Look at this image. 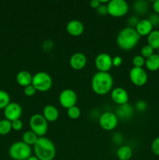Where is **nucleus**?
Returning a JSON list of instances; mask_svg holds the SVG:
<instances>
[{"mask_svg":"<svg viewBox=\"0 0 159 160\" xmlns=\"http://www.w3.org/2000/svg\"><path fill=\"white\" fill-rule=\"evenodd\" d=\"M59 101L62 107L68 109L69 108L76 106L77 102V95L73 89H64L59 94Z\"/></svg>","mask_w":159,"mask_h":160,"instance_id":"nucleus-9","label":"nucleus"},{"mask_svg":"<svg viewBox=\"0 0 159 160\" xmlns=\"http://www.w3.org/2000/svg\"><path fill=\"white\" fill-rule=\"evenodd\" d=\"M152 8L154 9V12L159 15V0H155L153 2Z\"/></svg>","mask_w":159,"mask_h":160,"instance_id":"nucleus-38","label":"nucleus"},{"mask_svg":"<svg viewBox=\"0 0 159 160\" xmlns=\"http://www.w3.org/2000/svg\"><path fill=\"white\" fill-rule=\"evenodd\" d=\"M38 136L35 134V133L33 132L32 131H25L23 134L22 136V139H23V142H24L26 145H34L36 143V142L38 139Z\"/></svg>","mask_w":159,"mask_h":160,"instance_id":"nucleus-24","label":"nucleus"},{"mask_svg":"<svg viewBox=\"0 0 159 160\" xmlns=\"http://www.w3.org/2000/svg\"><path fill=\"white\" fill-rule=\"evenodd\" d=\"M145 60L141 55H137L132 59V65L134 67H143L145 65Z\"/></svg>","mask_w":159,"mask_h":160,"instance_id":"nucleus-29","label":"nucleus"},{"mask_svg":"<svg viewBox=\"0 0 159 160\" xmlns=\"http://www.w3.org/2000/svg\"><path fill=\"white\" fill-rule=\"evenodd\" d=\"M33 146L35 156L39 160H53L55 157V146L48 138H38Z\"/></svg>","mask_w":159,"mask_h":160,"instance_id":"nucleus-2","label":"nucleus"},{"mask_svg":"<svg viewBox=\"0 0 159 160\" xmlns=\"http://www.w3.org/2000/svg\"><path fill=\"white\" fill-rule=\"evenodd\" d=\"M118 118L115 112L107 111L100 116L99 125L104 131H112L115 129L118 124Z\"/></svg>","mask_w":159,"mask_h":160,"instance_id":"nucleus-8","label":"nucleus"},{"mask_svg":"<svg viewBox=\"0 0 159 160\" xmlns=\"http://www.w3.org/2000/svg\"><path fill=\"white\" fill-rule=\"evenodd\" d=\"M139 18L138 17H137V16H131L130 17H129L127 20V23L129 26L128 27H130V28H136V26H137V24L139 22Z\"/></svg>","mask_w":159,"mask_h":160,"instance_id":"nucleus-34","label":"nucleus"},{"mask_svg":"<svg viewBox=\"0 0 159 160\" xmlns=\"http://www.w3.org/2000/svg\"><path fill=\"white\" fill-rule=\"evenodd\" d=\"M111 97L114 102L118 106L126 104L129 101V94L127 91L121 87H117L112 89L111 92Z\"/></svg>","mask_w":159,"mask_h":160,"instance_id":"nucleus-13","label":"nucleus"},{"mask_svg":"<svg viewBox=\"0 0 159 160\" xmlns=\"http://www.w3.org/2000/svg\"><path fill=\"white\" fill-rule=\"evenodd\" d=\"M32 84L39 92H47L52 86V78L49 73L45 71H39L33 75Z\"/></svg>","mask_w":159,"mask_h":160,"instance_id":"nucleus-6","label":"nucleus"},{"mask_svg":"<svg viewBox=\"0 0 159 160\" xmlns=\"http://www.w3.org/2000/svg\"><path fill=\"white\" fill-rule=\"evenodd\" d=\"M145 67L150 71H157L159 70V55L153 54L145 60Z\"/></svg>","mask_w":159,"mask_h":160,"instance_id":"nucleus-21","label":"nucleus"},{"mask_svg":"<svg viewBox=\"0 0 159 160\" xmlns=\"http://www.w3.org/2000/svg\"><path fill=\"white\" fill-rule=\"evenodd\" d=\"M148 20L151 23L152 26L154 28L155 27H159V15L158 14L155 13V12H153L151 13L148 17Z\"/></svg>","mask_w":159,"mask_h":160,"instance_id":"nucleus-30","label":"nucleus"},{"mask_svg":"<svg viewBox=\"0 0 159 160\" xmlns=\"http://www.w3.org/2000/svg\"><path fill=\"white\" fill-rule=\"evenodd\" d=\"M123 62V58L119 56H115L112 58V66L119 67Z\"/></svg>","mask_w":159,"mask_h":160,"instance_id":"nucleus-37","label":"nucleus"},{"mask_svg":"<svg viewBox=\"0 0 159 160\" xmlns=\"http://www.w3.org/2000/svg\"><path fill=\"white\" fill-rule=\"evenodd\" d=\"M42 115L48 122H54L59 118V112L57 108L52 105H46L43 109Z\"/></svg>","mask_w":159,"mask_h":160,"instance_id":"nucleus-18","label":"nucleus"},{"mask_svg":"<svg viewBox=\"0 0 159 160\" xmlns=\"http://www.w3.org/2000/svg\"><path fill=\"white\" fill-rule=\"evenodd\" d=\"M116 156L119 160H129L132 156V150L129 145H122L116 152Z\"/></svg>","mask_w":159,"mask_h":160,"instance_id":"nucleus-20","label":"nucleus"},{"mask_svg":"<svg viewBox=\"0 0 159 160\" xmlns=\"http://www.w3.org/2000/svg\"><path fill=\"white\" fill-rule=\"evenodd\" d=\"M136 109L137 111H140V112H143L147 109V105L146 102H144L143 100H139L136 102Z\"/></svg>","mask_w":159,"mask_h":160,"instance_id":"nucleus-33","label":"nucleus"},{"mask_svg":"<svg viewBox=\"0 0 159 160\" xmlns=\"http://www.w3.org/2000/svg\"><path fill=\"white\" fill-rule=\"evenodd\" d=\"M87 56L82 52H76L70 56V65L75 70H82L87 65Z\"/></svg>","mask_w":159,"mask_h":160,"instance_id":"nucleus-14","label":"nucleus"},{"mask_svg":"<svg viewBox=\"0 0 159 160\" xmlns=\"http://www.w3.org/2000/svg\"><path fill=\"white\" fill-rule=\"evenodd\" d=\"M12 130V122L6 119L0 120V134L6 135Z\"/></svg>","mask_w":159,"mask_h":160,"instance_id":"nucleus-25","label":"nucleus"},{"mask_svg":"<svg viewBox=\"0 0 159 160\" xmlns=\"http://www.w3.org/2000/svg\"><path fill=\"white\" fill-rule=\"evenodd\" d=\"M23 122L20 119L13 120L12 121V129H13L14 131H20L23 128Z\"/></svg>","mask_w":159,"mask_h":160,"instance_id":"nucleus-36","label":"nucleus"},{"mask_svg":"<svg viewBox=\"0 0 159 160\" xmlns=\"http://www.w3.org/2000/svg\"><path fill=\"white\" fill-rule=\"evenodd\" d=\"M101 5V2H100V0H92V1L90 2V6L91 8H94V9H96L98 6Z\"/></svg>","mask_w":159,"mask_h":160,"instance_id":"nucleus-39","label":"nucleus"},{"mask_svg":"<svg viewBox=\"0 0 159 160\" xmlns=\"http://www.w3.org/2000/svg\"><path fill=\"white\" fill-rule=\"evenodd\" d=\"M32 149L31 146L24 142H16L10 145L9 155L13 160H26L31 156Z\"/></svg>","mask_w":159,"mask_h":160,"instance_id":"nucleus-4","label":"nucleus"},{"mask_svg":"<svg viewBox=\"0 0 159 160\" xmlns=\"http://www.w3.org/2000/svg\"><path fill=\"white\" fill-rule=\"evenodd\" d=\"M48 122L42 114L35 113L32 115L29 121L31 131L35 133L39 138L45 137L48 129Z\"/></svg>","mask_w":159,"mask_h":160,"instance_id":"nucleus-5","label":"nucleus"},{"mask_svg":"<svg viewBox=\"0 0 159 160\" xmlns=\"http://www.w3.org/2000/svg\"><path fill=\"white\" fill-rule=\"evenodd\" d=\"M151 151L153 152L154 154L156 156H159V136L156 138L154 139V141L151 143Z\"/></svg>","mask_w":159,"mask_h":160,"instance_id":"nucleus-31","label":"nucleus"},{"mask_svg":"<svg viewBox=\"0 0 159 160\" xmlns=\"http://www.w3.org/2000/svg\"><path fill=\"white\" fill-rule=\"evenodd\" d=\"M10 103V96L6 91L0 90V109H4Z\"/></svg>","mask_w":159,"mask_h":160,"instance_id":"nucleus-26","label":"nucleus"},{"mask_svg":"<svg viewBox=\"0 0 159 160\" xmlns=\"http://www.w3.org/2000/svg\"><path fill=\"white\" fill-rule=\"evenodd\" d=\"M112 87H113V78L108 72L98 71L92 77V90L98 95H106L111 92Z\"/></svg>","mask_w":159,"mask_h":160,"instance_id":"nucleus-1","label":"nucleus"},{"mask_svg":"<svg viewBox=\"0 0 159 160\" xmlns=\"http://www.w3.org/2000/svg\"><path fill=\"white\" fill-rule=\"evenodd\" d=\"M66 31L70 35L79 36L84 32V25L79 20H71L67 23Z\"/></svg>","mask_w":159,"mask_h":160,"instance_id":"nucleus-15","label":"nucleus"},{"mask_svg":"<svg viewBox=\"0 0 159 160\" xmlns=\"http://www.w3.org/2000/svg\"><path fill=\"white\" fill-rule=\"evenodd\" d=\"M140 53H141V56L146 59L152 56L153 54H154V49L149 45H145L142 47Z\"/></svg>","mask_w":159,"mask_h":160,"instance_id":"nucleus-28","label":"nucleus"},{"mask_svg":"<svg viewBox=\"0 0 159 160\" xmlns=\"http://www.w3.org/2000/svg\"><path fill=\"white\" fill-rule=\"evenodd\" d=\"M94 64L98 71L108 72L113 67L112 66V57L108 53H100L95 58Z\"/></svg>","mask_w":159,"mask_h":160,"instance_id":"nucleus-11","label":"nucleus"},{"mask_svg":"<svg viewBox=\"0 0 159 160\" xmlns=\"http://www.w3.org/2000/svg\"><path fill=\"white\" fill-rule=\"evenodd\" d=\"M36 92H37V90H36L35 88L33 86L32 84L26 86V87L23 88V92H24V94L26 95V96H29V97L33 96V95H35Z\"/></svg>","mask_w":159,"mask_h":160,"instance_id":"nucleus-32","label":"nucleus"},{"mask_svg":"<svg viewBox=\"0 0 159 160\" xmlns=\"http://www.w3.org/2000/svg\"><path fill=\"white\" fill-rule=\"evenodd\" d=\"M107 6L108 13L115 17H123L129 10V4L125 0H111Z\"/></svg>","mask_w":159,"mask_h":160,"instance_id":"nucleus-7","label":"nucleus"},{"mask_svg":"<svg viewBox=\"0 0 159 160\" xmlns=\"http://www.w3.org/2000/svg\"><path fill=\"white\" fill-rule=\"evenodd\" d=\"M26 160H39V159H37V158L35 156H31V157H30V158H28V159H26Z\"/></svg>","mask_w":159,"mask_h":160,"instance_id":"nucleus-40","label":"nucleus"},{"mask_svg":"<svg viewBox=\"0 0 159 160\" xmlns=\"http://www.w3.org/2000/svg\"><path fill=\"white\" fill-rule=\"evenodd\" d=\"M157 54H158V55H159V49H158V50H157Z\"/></svg>","mask_w":159,"mask_h":160,"instance_id":"nucleus-41","label":"nucleus"},{"mask_svg":"<svg viewBox=\"0 0 159 160\" xmlns=\"http://www.w3.org/2000/svg\"><path fill=\"white\" fill-rule=\"evenodd\" d=\"M132 9L136 13L143 15L147 12L149 9V3L146 0H137L135 1L132 4Z\"/></svg>","mask_w":159,"mask_h":160,"instance_id":"nucleus-22","label":"nucleus"},{"mask_svg":"<svg viewBox=\"0 0 159 160\" xmlns=\"http://www.w3.org/2000/svg\"><path fill=\"white\" fill-rule=\"evenodd\" d=\"M147 45L154 49H159V30H153L147 35Z\"/></svg>","mask_w":159,"mask_h":160,"instance_id":"nucleus-23","label":"nucleus"},{"mask_svg":"<svg viewBox=\"0 0 159 160\" xmlns=\"http://www.w3.org/2000/svg\"><path fill=\"white\" fill-rule=\"evenodd\" d=\"M81 111L80 109V108L78 106H74L73 107H70L67 109V115L70 118L73 119V120H76L78 119L80 117Z\"/></svg>","mask_w":159,"mask_h":160,"instance_id":"nucleus-27","label":"nucleus"},{"mask_svg":"<svg viewBox=\"0 0 159 160\" xmlns=\"http://www.w3.org/2000/svg\"><path fill=\"white\" fill-rule=\"evenodd\" d=\"M135 29L140 36H147L154 30V27L148 19H141L139 20Z\"/></svg>","mask_w":159,"mask_h":160,"instance_id":"nucleus-16","label":"nucleus"},{"mask_svg":"<svg viewBox=\"0 0 159 160\" xmlns=\"http://www.w3.org/2000/svg\"><path fill=\"white\" fill-rule=\"evenodd\" d=\"M115 113L116 114L118 118L127 120V119L132 117V113H133V108H132V105L129 104V103L121 105L117 107Z\"/></svg>","mask_w":159,"mask_h":160,"instance_id":"nucleus-17","label":"nucleus"},{"mask_svg":"<svg viewBox=\"0 0 159 160\" xmlns=\"http://www.w3.org/2000/svg\"><path fill=\"white\" fill-rule=\"evenodd\" d=\"M96 10L97 12L101 16H104L106 15V14H108V13L107 4H102V3H101V5L97 8Z\"/></svg>","mask_w":159,"mask_h":160,"instance_id":"nucleus-35","label":"nucleus"},{"mask_svg":"<svg viewBox=\"0 0 159 160\" xmlns=\"http://www.w3.org/2000/svg\"><path fill=\"white\" fill-rule=\"evenodd\" d=\"M23 112L21 106L17 102H10L4 109V116L6 120L9 121L18 120L20 118Z\"/></svg>","mask_w":159,"mask_h":160,"instance_id":"nucleus-12","label":"nucleus"},{"mask_svg":"<svg viewBox=\"0 0 159 160\" xmlns=\"http://www.w3.org/2000/svg\"><path fill=\"white\" fill-rule=\"evenodd\" d=\"M33 75L27 70H21L17 74V81L22 87H26L32 84Z\"/></svg>","mask_w":159,"mask_h":160,"instance_id":"nucleus-19","label":"nucleus"},{"mask_svg":"<svg viewBox=\"0 0 159 160\" xmlns=\"http://www.w3.org/2000/svg\"><path fill=\"white\" fill-rule=\"evenodd\" d=\"M129 79L136 86H143L148 79L147 73L143 67H132L129 73Z\"/></svg>","mask_w":159,"mask_h":160,"instance_id":"nucleus-10","label":"nucleus"},{"mask_svg":"<svg viewBox=\"0 0 159 160\" xmlns=\"http://www.w3.org/2000/svg\"><path fill=\"white\" fill-rule=\"evenodd\" d=\"M140 38L135 28L126 27L118 32L117 35V45L123 50H130L133 48Z\"/></svg>","mask_w":159,"mask_h":160,"instance_id":"nucleus-3","label":"nucleus"}]
</instances>
